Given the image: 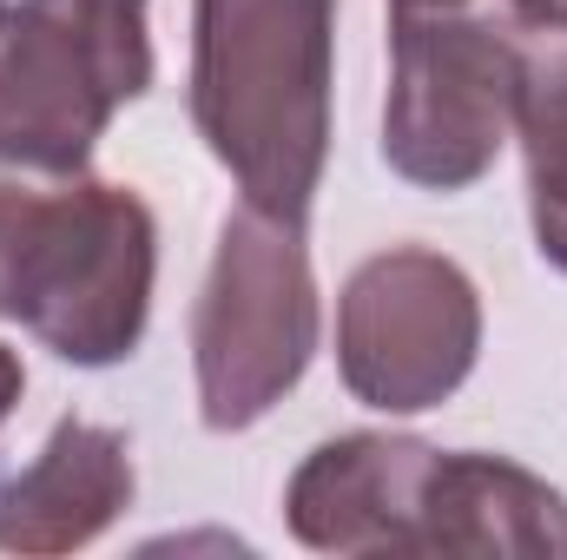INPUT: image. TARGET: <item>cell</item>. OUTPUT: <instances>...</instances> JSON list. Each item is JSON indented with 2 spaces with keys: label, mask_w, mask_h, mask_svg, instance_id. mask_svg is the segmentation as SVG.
I'll list each match as a JSON object with an SVG mask.
<instances>
[{
  "label": "cell",
  "mask_w": 567,
  "mask_h": 560,
  "mask_svg": "<svg viewBox=\"0 0 567 560\" xmlns=\"http://www.w3.org/2000/svg\"><path fill=\"white\" fill-rule=\"evenodd\" d=\"M482 356V290L429 251L390 245L363 258L337 297V376L377 416L442 409Z\"/></svg>",
  "instance_id": "obj_6"
},
{
  "label": "cell",
  "mask_w": 567,
  "mask_h": 560,
  "mask_svg": "<svg viewBox=\"0 0 567 560\" xmlns=\"http://www.w3.org/2000/svg\"><path fill=\"white\" fill-rule=\"evenodd\" d=\"M158 278V218L133 185L73 172L40 178L7 317L73 370H113L145 343Z\"/></svg>",
  "instance_id": "obj_3"
},
{
  "label": "cell",
  "mask_w": 567,
  "mask_h": 560,
  "mask_svg": "<svg viewBox=\"0 0 567 560\" xmlns=\"http://www.w3.org/2000/svg\"><path fill=\"white\" fill-rule=\"evenodd\" d=\"M542 13H548V27H567V0H542Z\"/></svg>",
  "instance_id": "obj_12"
},
{
  "label": "cell",
  "mask_w": 567,
  "mask_h": 560,
  "mask_svg": "<svg viewBox=\"0 0 567 560\" xmlns=\"http://www.w3.org/2000/svg\"><path fill=\"white\" fill-rule=\"evenodd\" d=\"M152 0H13L0 13V172L73 178L152 86Z\"/></svg>",
  "instance_id": "obj_4"
},
{
  "label": "cell",
  "mask_w": 567,
  "mask_h": 560,
  "mask_svg": "<svg viewBox=\"0 0 567 560\" xmlns=\"http://www.w3.org/2000/svg\"><path fill=\"white\" fill-rule=\"evenodd\" d=\"M337 0H192V126L245 205L303 225L330 165Z\"/></svg>",
  "instance_id": "obj_1"
},
{
  "label": "cell",
  "mask_w": 567,
  "mask_h": 560,
  "mask_svg": "<svg viewBox=\"0 0 567 560\" xmlns=\"http://www.w3.org/2000/svg\"><path fill=\"white\" fill-rule=\"evenodd\" d=\"M317 278L303 225L258 205L225 211L205 290L192 303V376L198 422L212 435H238L265 422L303 383L317 356Z\"/></svg>",
  "instance_id": "obj_5"
},
{
  "label": "cell",
  "mask_w": 567,
  "mask_h": 560,
  "mask_svg": "<svg viewBox=\"0 0 567 560\" xmlns=\"http://www.w3.org/2000/svg\"><path fill=\"white\" fill-rule=\"evenodd\" d=\"M0 13H7V0H0Z\"/></svg>",
  "instance_id": "obj_13"
},
{
  "label": "cell",
  "mask_w": 567,
  "mask_h": 560,
  "mask_svg": "<svg viewBox=\"0 0 567 560\" xmlns=\"http://www.w3.org/2000/svg\"><path fill=\"white\" fill-rule=\"evenodd\" d=\"M515 139H522V158H528L535 251L567 278V27H542L522 53Z\"/></svg>",
  "instance_id": "obj_10"
},
{
  "label": "cell",
  "mask_w": 567,
  "mask_h": 560,
  "mask_svg": "<svg viewBox=\"0 0 567 560\" xmlns=\"http://www.w3.org/2000/svg\"><path fill=\"white\" fill-rule=\"evenodd\" d=\"M435 448L416 435H337L317 442L290 488L284 521L310 554H423V495Z\"/></svg>",
  "instance_id": "obj_7"
},
{
  "label": "cell",
  "mask_w": 567,
  "mask_h": 560,
  "mask_svg": "<svg viewBox=\"0 0 567 560\" xmlns=\"http://www.w3.org/2000/svg\"><path fill=\"white\" fill-rule=\"evenodd\" d=\"M20 396H27V370H20V356L0 343V422L20 409Z\"/></svg>",
  "instance_id": "obj_11"
},
{
  "label": "cell",
  "mask_w": 567,
  "mask_h": 560,
  "mask_svg": "<svg viewBox=\"0 0 567 560\" xmlns=\"http://www.w3.org/2000/svg\"><path fill=\"white\" fill-rule=\"evenodd\" d=\"M390 93L383 165L416 191H468L515 139L522 53L548 27L542 0H383Z\"/></svg>",
  "instance_id": "obj_2"
},
{
  "label": "cell",
  "mask_w": 567,
  "mask_h": 560,
  "mask_svg": "<svg viewBox=\"0 0 567 560\" xmlns=\"http://www.w3.org/2000/svg\"><path fill=\"white\" fill-rule=\"evenodd\" d=\"M133 442L60 416L27 468L0 481V554H73L133 508Z\"/></svg>",
  "instance_id": "obj_8"
},
{
  "label": "cell",
  "mask_w": 567,
  "mask_h": 560,
  "mask_svg": "<svg viewBox=\"0 0 567 560\" xmlns=\"http://www.w3.org/2000/svg\"><path fill=\"white\" fill-rule=\"evenodd\" d=\"M423 554L567 560V501L555 481L508 455L435 448L423 495Z\"/></svg>",
  "instance_id": "obj_9"
}]
</instances>
